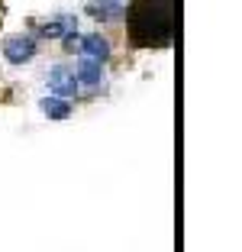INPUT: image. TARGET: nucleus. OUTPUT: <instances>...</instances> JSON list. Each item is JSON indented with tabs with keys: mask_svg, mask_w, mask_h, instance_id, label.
Wrapping results in <instances>:
<instances>
[{
	"mask_svg": "<svg viewBox=\"0 0 242 252\" xmlns=\"http://www.w3.org/2000/svg\"><path fill=\"white\" fill-rule=\"evenodd\" d=\"M36 55V42L30 36H10L3 42V59L13 62V65H23V62H30Z\"/></svg>",
	"mask_w": 242,
	"mask_h": 252,
	"instance_id": "f257e3e1",
	"label": "nucleus"
},
{
	"mask_svg": "<svg viewBox=\"0 0 242 252\" xmlns=\"http://www.w3.org/2000/svg\"><path fill=\"white\" fill-rule=\"evenodd\" d=\"M74 81H78V84H88V88H97V84L103 81V62L84 59V55H81L78 65H74Z\"/></svg>",
	"mask_w": 242,
	"mask_h": 252,
	"instance_id": "f03ea898",
	"label": "nucleus"
},
{
	"mask_svg": "<svg viewBox=\"0 0 242 252\" xmlns=\"http://www.w3.org/2000/svg\"><path fill=\"white\" fill-rule=\"evenodd\" d=\"M81 84L74 81V71H68V68H52L49 74V91H55V97H74L78 94Z\"/></svg>",
	"mask_w": 242,
	"mask_h": 252,
	"instance_id": "7ed1b4c3",
	"label": "nucleus"
},
{
	"mask_svg": "<svg viewBox=\"0 0 242 252\" xmlns=\"http://www.w3.org/2000/svg\"><path fill=\"white\" fill-rule=\"evenodd\" d=\"M81 55H84V59L107 62L110 59V42H107L100 32H88V36H81Z\"/></svg>",
	"mask_w": 242,
	"mask_h": 252,
	"instance_id": "20e7f679",
	"label": "nucleus"
},
{
	"mask_svg": "<svg viewBox=\"0 0 242 252\" xmlns=\"http://www.w3.org/2000/svg\"><path fill=\"white\" fill-rule=\"evenodd\" d=\"M42 113L45 117H52V120H68L71 117V104H68V97H45L42 100Z\"/></svg>",
	"mask_w": 242,
	"mask_h": 252,
	"instance_id": "39448f33",
	"label": "nucleus"
},
{
	"mask_svg": "<svg viewBox=\"0 0 242 252\" xmlns=\"http://www.w3.org/2000/svg\"><path fill=\"white\" fill-rule=\"evenodd\" d=\"M65 32H71V26H68V23H45L42 26V36H65Z\"/></svg>",
	"mask_w": 242,
	"mask_h": 252,
	"instance_id": "423d86ee",
	"label": "nucleus"
}]
</instances>
